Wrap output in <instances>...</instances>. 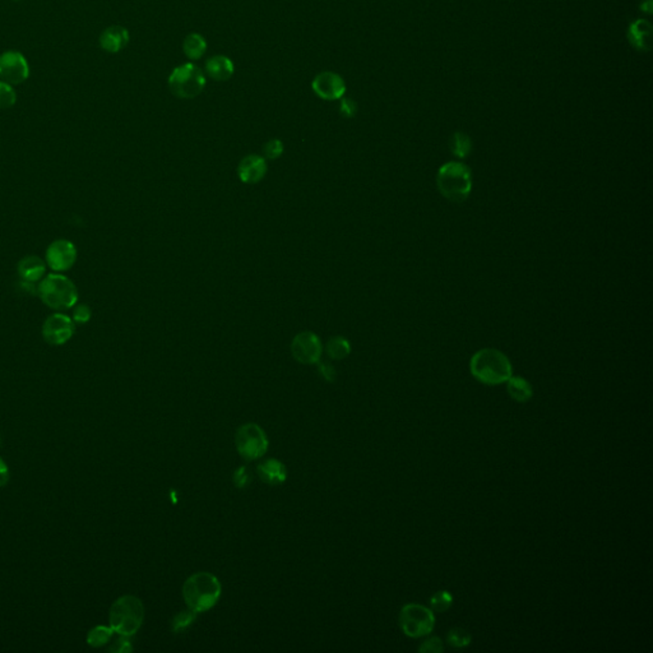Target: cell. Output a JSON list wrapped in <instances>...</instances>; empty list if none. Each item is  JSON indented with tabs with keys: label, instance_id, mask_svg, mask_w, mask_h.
Returning a JSON list of instances; mask_svg holds the SVG:
<instances>
[{
	"label": "cell",
	"instance_id": "24",
	"mask_svg": "<svg viewBox=\"0 0 653 653\" xmlns=\"http://www.w3.org/2000/svg\"><path fill=\"white\" fill-rule=\"evenodd\" d=\"M471 147H472L471 139L466 134L463 133L454 134L452 142H451V148L457 157H466L471 152Z\"/></svg>",
	"mask_w": 653,
	"mask_h": 653
},
{
	"label": "cell",
	"instance_id": "29",
	"mask_svg": "<svg viewBox=\"0 0 653 653\" xmlns=\"http://www.w3.org/2000/svg\"><path fill=\"white\" fill-rule=\"evenodd\" d=\"M194 614H195V612H192V610L189 609V612H180L179 615H176L175 619H174V623H172L174 631H175V632H180V631L186 629V626H190L193 623V620H194Z\"/></svg>",
	"mask_w": 653,
	"mask_h": 653
},
{
	"label": "cell",
	"instance_id": "1",
	"mask_svg": "<svg viewBox=\"0 0 653 653\" xmlns=\"http://www.w3.org/2000/svg\"><path fill=\"white\" fill-rule=\"evenodd\" d=\"M183 596L192 612H207L212 609L220 598V581L207 571L195 573L186 579L183 587Z\"/></svg>",
	"mask_w": 653,
	"mask_h": 653
},
{
	"label": "cell",
	"instance_id": "21",
	"mask_svg": "<svg viewBox=\"0 0 653 653\" xmlns=\"http://www.w3.org/2000/svg\"><path fill=\"white\" fill-rule=\"evenodd\" d=\"M507 391L512 399L522 403L529 401L534 394L532 387L526 379L513 375L507 380Z\"/></svg>",
	"mask_w": 653,
	"mask_h": 653
},
{
	"label": "cell",
	"instance_id": "15",
	"mask_svg": "<svg viewBox=\"0 0 653 653\" xmlns=\"http://www.w3.org/2000/svg\"><path fill=\"white\" fill-rule=\"evenodd\" d=\"M266 172H267L266 160L257 155L243 158L239 165V178L241 181L247 184H255L261 181L264 178Z\"/></svg>",
	"mask_w": 653,
	"mask_h": 653
},
{
	"label": "cell",
	"instance_id": "10",
	"mask_svg": "<svg viewBox=\"0 0 653 653\" xmlns=\"http://www.w3.org/2000/svg\"><path fill=\"white\" fill-rule=\"evenodd\" d=\"M30 77V64L26 56L17 50L0 54V79L9 84H21Z\"/></svg>",
	"mask_w": 653,
	"mask_h": 653
},
{
	"label": "cell",
	"instance_id": "20",
	"mask_svg": "<svg viewBox=\"0 0 653 653\" xmlns=\"http://www.w3.org/2000/svg\"><path fill=\"white\" fill-rule=\"evenodd\" d=\"M206 39L202 34L193 32L184 39L183 42V51L189 60H198L206 54Z\"/></svg>",
	"mask_w": 653,
	"mask_h": 653
},
{
	"label": "cell",
	"instance_id": "12",
	"mask_svg": "<svg viewBox=\"0 0 653 653\" xmlns=\"http://www.w3.org/2000/svg\"><path fill=\"white\" fill-rule=\"evenodd\" d=\"M291 352L302 364H316L322 356V344L314 333L302 332L294 338Z\"/></svg>",
	"mask_w": 653,
	"mask_h": 653
},
{
	"label": "cell",
	"instance_id": "27",
	"mask_svg": "<svg viewBox=\"0 0 653 653\" xmlns=\"http://www.w3.org/2000/svg\"><path fill=\"white\" fill-rule=\"evenodd\" d=\"M447 640L449 646L454 647V648H463L471 643V634L462 628H454L448 633Z\"/></svg>",
	"mask_w": 653,
	"mask_h": 653
},
{
	"label": "cell",
	"instance_id": "3",
	"mask_svg": "<svg viewBox=\"0 0 653 653\" xmlns=\"http://www.w3.org/2000/svg\"><path fill=\"white\" fill-rule=\"evenodd\" d=\"M39 296L42 303L56 311L72 309L79 299L75 282L63 273H50L39 283Z\"/></svg>",
	"mask_w": 653,
	"mask_h": 653
},
{
	"label": "cell",
	"instance_id": "33",
	"mask_svg": "<svg viewBox=\"0 0 653 653\" xmlns=\"http://www.w3.org/2000/svg\"><path fill=\"white\" fill-rule=\"evenodd\" d=\"M109 651H110V652L117 653L131 652V642L127 640V637L120 635V638H119V640H117V642H115V643H114V645H112V646L109 648Z\"/></svg>",
	"mask_w": 653,
	"mask_h": 653
},
{
	"label": "cell",
	"instance_id": "26",
	"mask_svg": "<svg viewBox=\"0 0 653 653\" xmlns=\"http://www.w3.org/2000/svg\"><path fill=\"white\" fill-rule=\"evenodd\" d=\"M453 604V596L448 591H438L430 597L432 610L435 612H444Z\"/></svg>",
	"mask_w": 653,
	"mask_h": 653
},
{
	"label": "cell",
	"instance_id": "18",
	"mask_svg": "<svg viewBox=\"0 0 653 653\" xmlns=\"http://www.w3.org/2000/svg\"><path fill=\"white\" fill-rule=\"evenodd\" d=\"M628 37L633 46L640 50H648L651 48L652 40V26L646 20H638L631 25L628 31Z\"/></svg>",
	"mask_w": 653,
	"mask_h": 653
},
{
	"label": "cell",
	"instance_id": "31",
	"mask_svg": "<svg viewBox=\"0 0 653 653\" xmlns=\"http://www.w3.org/2000/svg\"><path fill=\"white\" fill-rule=\"evenodd\" d=\"M419 651L422 653L443 652V651H444V643H443V640H440V638L434 637V638H430V640L422 642V645L419 647Z\"/></svg>",
	"mask_w": 653,
	"mask_h": 653
},
{
	"label": "cell",
	"instance_id": "5",
	"mask_svg": "<svg viewBox=\"0 0 653 653\" xmlns=\"http://www.w3.org/2000/svg\"><path fill=\"white\" fill-rule=\"evenodd\" d=\"M440 193L452 202H463L467 200L472 188L471 172L461 162H448L441 166L437 178Z\"/></svg>",
	"mask_w": 653,
	"mask_h": 653
},
{
	"label": "cell",
	"instance_id": "25",
	"mask_svg": "<svg viewBox=\"0 0 653 653\" xmlns=\"http://www.w3.org/2000/svg\"><path fill=\"white\" fill-rule=\"evenodd\" d=\"M17 103V93L13 86L0 79V110L13 108Z\"/></svg>",
	"mask_w": 653,
	"mask_h": 653
},
{
	"label": "cell",
	"instance_id": "23",
	"mask_svg": "<svg viewBox=\"0 0 653 653\" xmlns=\"http://www.w3.org/2000/svg\"><path fill=\"white\" fill-rule=\"evenodd\" d=\"M350 344L344 337L332 338L327 344V354L330 358H335V360L346 358L350 354Z\"/></svg>",
	"mask_w": 653,
	"mask_h": 653
},
{
	"label": "cell",
	"instance_id": "16",
	"mask_svg": "<svg viewBox=\"0 0 653 653\" xmlns=\"http://www.w3.org/2000/svg\"><path fill=\"white\" fill-rule=\"evenodd\" d=\"M46 261H42L37 255H27L22 258L17 266L20 278L31 282L41 281L46 273Z\"/></svg>",
	"mask_w": 653,
	"mask_h": 653
},
{
	"label": "cell",
	"instance_id": "37",
	"mask_svg": "<svg viewBox=\"0 0 653 653\" xmlns=\"http://www.w3.org/2000/svg\"><path fill=\"white\" fill-rule=\"evenodd\" d=\"M234 479L235 482L240 481V484L238 485L239 488L245 486V484H247V481H248L249 479V476L248 474H247V471H245V468H239V470H238V472H236V474H235Z\"/></svg>",
	"mask_w": 653,
	"mask_h": 653
},
{
	"label": "cell",
	"instance_id": "6",
	"mask_svg": "<svg viewBox=\"0 0 653 653\" xmlns=\"http://www.w3.org/2000/svg\"><path fill=\"white\" fill-rule=\"evenodd\" d=\"M206 87V75L200 67L186 63L176 67L169 77V89L174 96L179 98H194L200 96Z\"/></svg>",
	"mask_w": 653,
	"mask_h": 653
},
{
	"label": "cell",
	"instance_id": "17",
	"mask_svg": "<svg viewBox=\"0 0 653 653\" xmlns=\"http://www.w3.org/2000/svg\"><path fill=\"white\" fill-rule=\"evenodd\" d=\"M235 65L230 58L214 56L206 63V73L217 82H226L234 76Z\"/></svg>",
	"mask_w": 653,
	"mask_h": 653
},
{
	"label": "cell",
	"instance_id": "35",
	"mask_svg": "<svg viewBox=\"0 0 653 653\" xmlns=\"http://www.w3.org/2000/svg\"><path fill=\"white\" fill-rule=\"evenodd\" d=\"M9 479H11V474H9L7 463L0 458V488L6 486L8 481H9Z\"/></svg>",
	"mask_w": 653,
	"mask_h": 653
},
{
	"label": "cell",
	"instance_id": "39",
	"mask_svg": "<svg viewBox=\"0 0 653 653\" xmlns=\"http://www.w3.org/2000/svg\"><path fill=\"white\" fill-rule=\"evenodd\" d=\"M0 444H1V439H0Z\"/></svg>",
	"mask_w": 653,
	"mask_h": 653
},
{
	"label": "cell",
	"instance_id": "8",
	"mask_svg": "<svg viewBox=\"0 0 653 653\" xmlns=\"http://www.w3.org/2000/svg\"><path fill=\"white\" fill-rule=\"evenodd\" d=\"M235 444L238 453L248 461L261 458L269 449L267 435L257 424H245L239 427L235 435Z\"/></svg>",
	"mask_w": 653,
	"mask_h": 653
},
{
	"label": "cell",
	"instance_id": "2",
	"mask_svg": "<svg viewBox=\"0 0 653 653\" xmlns=\"http://www.w3.org/2000/svg\"><path fill=\"white\" fill-rule=\"evenodd\" d=\"M470 368L474 378L488 385L505 383L513 374L508 358L500 351L494 349H485L476 352L471 358Z\"/></svg>",
	"mask_w": 653,
	"mask_h": 653
},
{
	"label": "cell",
	"instance_id": "38",
	"mask_svg": "<svg viewBox=\"0 0 653 653\" xmlns=\"http://www.w3.org/2000/svg\"><path fill=\"white\" fill-rule=\"evenodd\" d=\"M13 1H21V0H13Z\"/></svg>",
	"mask_w": 653,
	"mask_h": 653
},
{
	"label": "cell",
	"instance_id": "32",
	"mask_svg": "<svg viewBox=\"0 0 653 653\" xmlns=\"http://www.w3.org/2000/svg\"><path fill=\"white\" fill-rule=\"evenodd\" d=\"M358 111V105L351 100V98H341V103H340V112L341 115H344V117H355Z\"/></svg>",
	"mask_w": 653,
	"mask_h": 653
},
{
	"label": "cell",
	"instance_id": "9",
	"mask_svg": "<svg viewBox=\"0 0 653 653\" xmlns=\"http://www.w3.org/2000/svg\"><path fill=\"white\" fill-rule=\"evenodd\" d=\"M76 323L72 316L56 311L49 316L42 324V337L45 342L51 346H62L75 336Z\"/></svg>",
	"mask_w": 653,
	"mask_h": 653
},
{
	"label": "cell",
	"instance_id": "7",
	"mask_svg": "<svg viewBox=\"0 0 653 653\" xmlns=\"http://www.w3.org/2000/svg\"><path fill=\"white\" fill-rule=\"evenodd\" d=\"M399 626L406 635L421 638L433 632L435 616L432 609L419 604H407L399 612Z\"/></svg>",
	"mask_w": 653,
	"mask_h": 653
},
{
	"label": "cell",
	"instance_id": "14",
	"mask_svg": "<svg viewBox=\"0 0 653 653\" xmlns=\"http://www.w3.org/2000/svg\"><path fill=\"white\" fill-rule=\"evenodd\" d=\"M131 34L129 31L123 26H110L105 28L103 34H100V46L106 53L117 54L129 44Z\"/></svg>",
	"mask_w": 653,
	"mask_h": 653
},
{
	"label": "cell",
	"instance_id": "22",
	"mask_svg": "<svg viewBox=\"0 0 653 653\" xmlns=\"http://www.w3.org/2000/svg\"><path fill=\"white\" fill-rule=\"evenodd\" d=\"M114 631L111 626H97L87 634V643L93 648H100L110 642Z\"/></svg>",
	"mask_w": 653,
	"mask_h": 653
},
{
	"label": "cell",
	"instance_id": "4",
	"mask_svg": "<svg viewBox=\"0 0 653 653\" xmlns=\"http://www.w3.org/2000/svg\"><path fill=\"white\" fill-rule=\"evenodd\" d=\"M145 619V607L139 598L125 595L111 606L109 623L114 633L123 637L134 635Z\"/></svg>",
	"mask_w": 653,
	"mask_h": 653
},
{
	"label": "cell",
	"instance_id": "34",
	"mask_svg": "<svg viewBox=\"0 0 653 653\" xmlns=\"http://www.w3.org/2000/svg\"><path fill=\"white\" fill-rule=\"evenodd\" d=\"M20 287L23 292L28 295H39V285L37 282L26 281V280H20Z\"/></svg>",
	"mask_w": 653,
	"mask_h": 653
},
{
	"label": "cell",
	"instance_id": "30",
	"mask_svg": "<svg viewBox=\"0 0 653 653\" xmlns=\"http://www.w3.org/2000/svg\"><path fill=\"white\" fill-rule=\"evenodd\" d=\"M263 152H264L266 157L269 158V160H276V158L281 156L282 152H283V145H282L281 141L272 139V141H269L266 143Z\"/></svg>",
	"mask_w": 653,
	"mask_h": 653
},
{
	"label": "cell",
	"instance_id": "11",
	"mask_svg": "<svg viewBox=\"0 0 653 653\" xmlns=\"http://www.w3.org/2000/svg\"><path fill=\"white\" fill-rule=\"evenodd\" d=\"M76 245L67 239H58L54 240L45 254V261L49 269L56 273H63L72 269L77 261Z\"/></svg>",
	"mask_w": 653,
	"mask_h": 653
},
{
	"label": "cell",
	"instance_id": "28",
	"mask_svg": "<svg viewBox=\"0 0 653 653\" xmlns=\"http://www.w3.org/2000/svg\"><path fill=\"white\" fill-rule=\"evenodd\" d=\"M72 309H73L72 319H73L75 323L87 324L90 322L91 318H92V309H91L90 305L77 303Z\"/></svg>",
	"mask_w": 653,
	"mask_h": 653
},
{
	"label": "cell",
	"instance_id": "13",
	"mask_svg": "<svg viewBox=\"0 0 653 653\" xmlns=\"http://www.w3.org/2000/svg\"><path fill=\"white\" fill-rule=\"evenodd\" d=\"M311 89L316 96L325 101L341 100L346 92L344 78L333 72H322L311 82Z\"/></svg>",
	"mask_w": 653,
	"mask_h": 653
},
{
	"label": "cell",
	"instance_id": "19",
	"mask_svg": "<svg viewBox=\"0 0 653 653\" xmlns=\"http://www.w3.org/2000/svg\"><path fill=\"white\" fill-rule=\"evenodd\" d=\"M258 474L269 485H280L286 480V468L275 458L261 462L258 466Z\"/></svg>",
	"mask_w": 653,
	"mask_h": 653
},
{
	"label": "cell",
	"instance_id": "36",
	"mask_svg": "<svg viewBox=\"0 0 653 653\" xmlns=\"http://www.w3.org/2000/svg\"><path fill=\"white\" fill-rule=\"evenodd\" d=\"M319 372H321V374H322V377H323L324 379L330 380V382H332V380H335V378H336V372H335L333 366H330V365H321V366H319Z\"/></svg>",
	"mask_w": 653,
	"mask_h": 653
}]
</instances>
